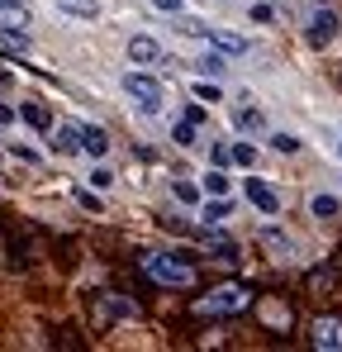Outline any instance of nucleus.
<instances>
[{
  "label": "nucleus",
  "instance_id": "f3484780",
  "mask_svg": "<svg viewBox=\"0 0 342 352\" xmlns=\"http://www.w3.org/2000/svg\"><path fill=\"white\" fill-rule=\"evenodd\" d=\"M228 186H233V181H228L224 167H214V172L200 176V190H205V195H228Z\"/></svg>",
  "mask_w": 342,
  "mask_h": 352
},
{
  "label": "nucleus",
  "instance_id": "6e6552de",
  "mask_svg": "<svg viewBox=\"0 0 342 352\" xmlns=\"http://www.w3.org/2000/svg\"><path fill=\"white\" fill-rule=\"evenodd\" d=\"M162 58V43L152 38V34H133L128 38V62H138V67H148V62Z\"/></svg>",
  "mask_w": 342,
  "mask_h": 352
},
{
  "label": "nucleus",
  "instance_id": "0eeeda50",
  "mask_svg": "<svg viewBox=\"0 0 342 352\" xmlns=\"http://www.w3.org/2000/svg\"><path fill=\"white\" fill-rule=\"evenodd\" d=\"M81 143H86V124H76V119H67V124H57L53 129V148L62 157H71V153H81Z\"/></svg>",
  "mask_w": 342,
  "mask_h": 352
},
{
  "label": "nucleus",
  "instance_id": "ddd939ff",
  "mask_svg": "<svg viewBox=\"0 0 342 352\" xmlns=\"http://www.w3.org/2000/svg\"><path fill=\"white\" fill-rule=\"evenodd\" d=\"M62 14H71V19H95L100 14V0H53Z\"/></svg>",
  "mask_w": 342,
  "mask_h": 352
},
{
  "label": "nucleus",
  "instance_id": "a878e982",
  "mask_svg": "<svg viewBox=\"0 0 342 352\" xmlns=\"http://www.w3.org/2000/svg\"><path fill=\"white\" fill-rule=\"evenodd\" d=\"M195 96H200V100H209V105H214V100H224V91H219L214 81H195Z\"/></svg>",
  "mask_w": 342,
  "mask_h": 352
},
{
  "label": "nucleus",
  "instance_id": "423d86ee",
  "mask_svg": "<svg viewBox=\"0 0 342 352\" xmlns=\"http://www.w3.org/2000/svg\"><path fill=\"white\" fill-rule=\"evenodd\" d=\"M309 343L319 352H342V319H328V314L314 319L309 324Z\"/></svg>",
  "mask_w": 342,
  "mask_h": 352
},
{
  "label": "nucleus",
  "instance_id": "393cba45",
  "mask_svg": "<svg viewBox=\"0 0 342 352\" xmlns=\"http://www.w3.org/2000/svg\"><path fill=\"white\" fill-rule=\"evenodd\" d=\"M86 181H91V190H110V186H114V172H110V167H95Z\"/></svg>",
  "mask_w": 342,
  "mask_h": 352
},
{
  "label": "nucleus",
  "instance_id": "9b49d317",
  "mask_svg": "<svg viewBox=\"0 0 342 352\" xmlns=\"http://www.w3.org/2000/svg\"><path fill=\"white\" fill-rule=\"evenodd\" d=\"M133 314H138L133 300H119V295H105L100 300V319H133Z\"/></svg>",
  "mask_w": 342,
  "mask_h": 352
},
{
  "label": "nucleus",
  "instance_id": "6ab92c4d",
  "mask_svg": "<svg viewBox=\"0 0 342 352\" xmlns=\"http://www.w3.org/2000/svg\"><path fill=\"white\" fill-rule=\"evenodd\" d=\"M195 72H205V76H214V81H219V76L228 72V62H224V53L214 48V53H205V58L195 62Z\"/></svg>",
  "mask_w": 342,
  "mask_h": 352
},
{
  "label": "nucleus",
  "instance_id": "1a4fd4ad",
  "mask_svg": "<svg viewBox=\"0 0 342 352\" xmlns=\"http://www.w3.org/2000/svg\"><path fill=\"white\" fill-rule=\"evenodd\" d=\"M200 38H209L219 53L228 58H238V53H247V38H238V34H224V29H200Z\"/></svg>",
  "mask_w": 342,
  "mask_h": 352
},
{
  "label": "nucleus",
  "instance_id": "b1692460",
  "mask_svg": "<svg viewBox=\"0 0 342 352\" xmlns=\"http://www.w3.org/2000/svg\"><path fill=\"white\" fill-rule=\"evenodd\" d=\"M171 138H176L181 148H195V124H190V119H185V124H176V129H171Z\"/></svg>",
  "mask_w": 342,
  "mask_h": 352
},
{
  "label": "nucleus",
  "instance_id": "aec40b11",
  "mask_svg": "<svg viewBox=\"0 0 342 352\" xmlns=\"http://www.w3.org/2000/svg\"><path fill=\"white\" fill-rule=\"evenodd\" d=\"M171 195H176L181 205H200V195H205V190H200V186H190V181H171Z\"/></svg>",
  "mask_w": 342,
  "mask_h": 352
},
{
  "label": "nucleus",
  "instance_id": "4468645a",
  "mask_svg": "<svg viewBox=\"0 0 342 352\" xmlns=\"http://www.w3.org/2000/svg\"><path fill=\"white\" fill-rule=\"evenodd\" d=\"M228 214H233V205H228V195H214V200H209V205L200 210V219H205L209 229H219V224H224Z\"/></svg>",
  "mask_w": 342,
  "mask_h": 352
},
{
  "label": "nucleus",
  "instance_id": "2eb2a0df",
  "mask_svg": "<svg viewBox=\"0 0 342 352\" xmlns=\"http://www.w3.org/2000/svg\"><path fill=\"white\" fill-rule=\"evenodd\" d=\"M81 153L105 157V153H110V133H105V129H95V124H86V143H81Z\"/></svg>",
  "mask_w": 342,
  "mask_h": 352
},
{
  "label": "nucleus",
  "instance_id": "a211bd4d",
  "mask_svg": "<svg viewBox=\"0 0 342 352\" xmlns=\"http://www.w3.org/2000/svg\"><path fill=\"white\" fill-rule=\"evenodd\" d=\"M0 24H24V29H29V5H19V0H0Z\"/></svg>",
  "mask_w": 342,
  "mask_h": 352
},
{
  "label": "nucleus",
  "instance_id": "bb28decb",
  "mask_svg": "<svg viewBox=\"0 0 342 352\" xmlns=\"http://www.w3.org/2000/svg\"><path fill=\"white\" fill-rule=\"evenodd\" d=\"M271 148H276V153H295L299 138H295V133H271Z\"/></svg>",
  "mask_w": 342,
  "mask_h": 352
},
{
  "label": "nucleus",
  "instance_id": "2f4dec72",
  "mask_svg": "<svg viewBox=\"0 0 342 352\" xmlns=\"http://www.w3.org/2000/svg\"><path fill=\"white\" fill-rule=\"evenodd\" d=\"M14 119H19V110H10V105L0 100V124H14Z\"/></svg>",
  "mask_w": 342,
  "mask_h": 352
},
{
  "label": "nucleus",
  "instance_id": "f8f14e48",
  "mask_svg": "<svg viewBox=\"0 0 342 352\" xmlns=\"http://www.w3.org/2000/svg\"><path fill=\"white\" fill-rule=\"evenodd\" d=\"M19 119H24V124H34L38 133H43V129H53V115H48V105H38V100H24V105H19Z\"/></svg>",
  "mask_w": 342,
  "mask_h": 352
},
{
  "label": "nucleus",
  "instance_id": "f257e3e1",
  "mask_svg": "<svg viewBox=\"0 0 342 352\" xmlns=\"http://www.w3.org/2000/svg\"><path fill=\"white\" fill-rule=\"evenodd\" d=\"M138 267H143V276H148V281L171 286V291L195 286V267H190L185 257H176V252H143V257H138Z\"/></svg>",
  "mask_w": 342,
  "mask_h": 352
},
{
  "label": "nucleus",
  "instance_id": "cd10ccee",
  "mask_svg": "<svg viewBox=\"0 0 342 352\" xmlns=\"http://www.w3.org/2000/svg\"><path fill=\"white\" fill-rule=\"evenodd\" d=\"M209 162H214V167H228V162H233V148H228V143H214V148H209Z\"/></svg>",
  "mask_w": 342,
  "mask_h": 352
},
{
  "label": "nucleus",
  "instance_id": "5701e85b",
  "mask_svg": "<svg viewBox=\"0 0 342 352\" xmlns=\"http://www.w3.org/2000/svg\"><path fill=\"white\" fill-rule=\"evenodd\" d=\"M262 243H266V248H276V252H290V248H295L281 229H262Z\"/></svg>",
  "mask_w": 342,
  "mask_h": 352
},
{
  "label": "nucleus",
  "instance_id": "7c9ffc66",
  "mask_svg": "<svg viewBox=\"0 0 342 352\" xmlns=\"http://www.w3.org/2000/svg\"><path fill=\"white\" fill-rule=\"evenodd\" d=\"M76 200H81V205H86V210H100V200H95V195H91V190H81V186H76Z\"/></svg>",
  "mask_w": 342,
  "mask_h": 352
},
{
  "label": "nucleus",
  "instance_id": "9d476101",
  "mask_svg": "<svg viewBox=\"0 0 342 352\" xmlns=\"http://www.w3.org/2000/svg\"><path fill=\"white\" fill-rule=\"evenodd\" d=\"M233 124H238L242 133H262V129H266V115H262L257 105H233Z\"/></svg>",
  "mask_w": 342,
  "mask_h": 352
},
{
  "label": "nucleus",
  "instance_id": "4be33fe9",
  "mask_svg": "<svg viewBox=\"0 0 342 352\" xmlns=\"http://www.w3.org/2000/svg\"><path fill=\"white\" fill-rule=\"evenodd\" d=\"M233 167H257V148L252 143H233Z\"/></svg>",
  "mask_w": 342,
  "mask_h": 352
},
{
  "label": "nucleus",
  "instance_id": "412c9836",
  "mask_svg": "<svg viewBox=\"0 0 342 352\" xmlns=\"http://www.w3.org/2000/svg\"><path fill=\"white\" fill-rule=\"evenodd\" d=\"M262 319H266V324H276V329H285V324H290V309L276 305V300H266V305H262Z\"/></svg>",
  "mask_w": 342,
  "mask_h": 352
},
{
  "label": "nucleus",
  "instance_id": "7ed1b4c3",
  "mask_svg": "<svg viewBox=\"0 0 342 352\" xmlns=\"http://www.w3.org/2000/svg\"><path fill=\"white\" fill-rule=\"evenodd\" d=\"M247 305H252V291L238 286V281H228V286H214L209 295H200L195 300V314H238Z\"/></svg>",
  "mask_w": 342,
  "mask_h": 352
},
{
  "label": "nucleus",
  "instance_id": "c85d7f7f",
  "mask_svg": "<svg viewBox=\"0 0 342 352\" xmlns=\"http://www.w3.org/2000/svg\"><path fill=\"white\" fill-rule=\"evenodd\" d=\"M247 14H252V24H276V10L271 5H252Z\"/></svg>",
  "mask_w": 342,
  "mask_h": 352
},
{
  "label": "nucleus",
  "instance_id": "c756f323",
  "mask_svg": "<svg viewBox=\"0 0 342 352\" xmlns=\"http://www.w3.org/2000/svg\"><path fill=\"white\" fill-rule=\"evenodd\" d=\"M152 10H162V14H181L185 0H152Z\"/></svg>",
  "mask_w": 342,
  "mask_h": 352
},
{
  "label": "nucleus",
  "instance_id": "39448f33",
  "mask_svg": "<svg viewBox=\"0 0 342 352\" xmlns=\"http://www.w3.org/2000/svg\"><path fill=\"white\" fill-rule=\"evenodd\" d=\"M242 190H247V200H252L266 219H271V214H281V190H276V186H266L262 176H247V181H242Z\"/></svg>",
  "mask_w": 342,
  "mask_h": 352
},
{
  "label": "nucleus",
  "instance_id": "dca6fc26",
  "mask_svg": "<svg viewBox=\"0 0 342 352\" xmlns=\"http://www.w3.org/2000/svg\"><path fill=\"white\" fill-rule=\"evenodd\" d=\"M338 210H342V200H338V195H328V190L309 200V214H314V219H338Z\"/></svg>",
  "mask_w": 342,
  "mask_h": 352
},
{
  "label": "nucleus",
  "instance_id": "f03ea898",
  "mask_svg": "<svg viewBox=\"0 0 342 352\" xmlns=\"http://www.w3.org/2000/svg\"><path fill=\"white\" fill-rule=\"evenodd\" d=\"M119 86H124V96H128V100H138V110H143V115H157V110H162V100H167V96H162V81H157V76H148V72H124V76H119Z\"/></svg>",
  "mask_w": 342,
  "mask_h": 352
},
{
  "label": "nucleus",
  "instance_id": "473e14b6",
  "mask_svg": "<svg viewBox=\"0 0 342 352\" xmlns=\"http://www.w3.org/2000/svg\"><path fill=\"white\" fill-rule=\"evenodd\" d=\"M338 157H342V143H338Z\"/></svg>",
  "mask_w": 342,
  "mask_h": 352
},
{
  "label": "nucleus",
  "instance_id": "20e7f679",
  "mask_svg": "<svg viewBox=\"0 0 342 352\" xmlns=\"http://www.w3.org/2000/svg\"><path fill=\"white\" fill-rule=\"evenodd\" d=\"M338 34H342V14L333 5H319V10L304 19V43H309V48H333Z\"/></svg>",
  "mask_w": 342,
  "mask_h": 352
}]
</instances>
